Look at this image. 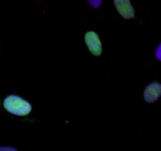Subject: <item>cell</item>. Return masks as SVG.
Here are the masks:
<instances>
[{"label": "cell", "instance_id": "8992f818", "mask_svg": "<svg viewBox=\"0 0 161 151\" xmlns=\"http://www.w3.org/2000/svg\"><path fill=\"white\" fill-rule=\"evenodd\" d=\"M156 57L157 58V60H159V61H161V43L159 44V47H157L156 51Z\"/></svg>", "mask_w": 161, "mask_h": 151}, {"label": "cell", "instance_id": "5b68a950", "mask_svg": "<svg viewBox=\"0 0 161 151\" xmlns=\"http://www.w3.org/2000/svg\"><path fill=\"white\" fill-rule=\"evenodd\" d=\"M89 5L93 8H99L101 6L103 0H88Z\"/></svg>", "mask_w": 161, "mask_h": 151}, {"label": "cell", "instance_id": "7a4b0ae2", "mask_svg": "<svg viewBox=\"0 0 161 151\" xmlns=\"http://www.w3.org/2000/svg\"><path fill=\"white\" fill-rule=\"evenodd\" d=\"M85 41L92 55L100 56L102 54V44L99 35L95 32L89 31L85 35Z\"/></svg>", "mask_w": 161, "mask_h": 151}, {"label": "cell", "instance_id": "6da1fadb", "mask_svg": "<svg viewBox=\"0 0 161 151\" xmlns=\"http://www.w3.org/2000/svg\"><path fill=\"white\" fill-rule=\"evenodd\" d=\"M3 107L10 113L19 117L26 116L32 109V105L27 100L14 95H9L4 99Z\"/></svg>", "mask_w": 161, "mask_h": 151}, {"label": "cell", "instance_id": "3957f363", "mask_svg": "<svg viewBox=\"0 0 161 151\" xmlns=\"http://www.w3.org/2000/svg\"><path fill=\"white\" fill-rule=\"evenodd\" d=\"M114 4L119 14L125 19H133L135 17V10L130 0H114Z\"/></svg>", "mask_w": 161, "mask_h": 151}, {"label": "cell", "instance_id": "277c9868", "mask_svg": "<svg viewBox=\"0 0 161 151\" xmlns=\"http://www.w3.org/2000/svg\"><path fill=\"white\" fill-rule=\"evenodd\" d=\"M161 97V84L158 82L148 84L144 91V99L148 103H154Z\"/></svg>", "mask_w": 161, "mask_h": 151}]
</instances>
